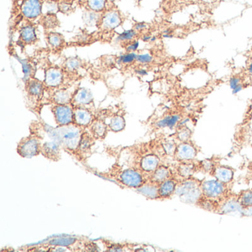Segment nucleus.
Here are the masks:
<instances>
[{"label": "nucleus", "mask_w": 252, "mask_h": 252, "mask_svg": "<svg viewBox=\"0 0 252 252\" xmlns=\"http://www.w3.org/2000/svg\"><path fill=\"white\" fill-rule=\"evenodd\" d=\"M48 131L51 135H54L53 137L58 140L60 144L64 146V148L72 153H76L83 133L82 127L72 124L67 126H59L56 129H48Z\"/></svg>", "instance_id": "1"}, {"label": "nucleus", "mask_w": 252, "mask_h": 252, "mask_svg": "<svg viewBox=\"0 0 252 252\" xmlns=\"http://www.w3.org/2000/svg\"><path fill=\"white\" fill-rule=\"evenodd\" d=\"M201 183L193 177L184 179L177 185L175 194L178 195L180 200L184 203L198 204L203 197Z\"/></svg>", "instance_id": "2"}, {"label": "nucleus", "mask_w": 252, "mask_h": 252, "mask_svg": "<svg viewBox=\"0 0 252 252\" xmlns=\"http://www.w3.org/2000/svg\"><path fill=\"white\" fill-rule=\"evenodd\" d=\"M124 17L116 5H109L107 9L101 14L97 27L105 32H111L122 26Z\"/></svg>", "instance_id": "3"}, {"label": "nucleus", "mask_w": 252, "mask_h": 252, "mask_svg": "<svg viewBox=\"0 0 252 252\" xmlns=\"http://www.w3.org/2000/svg\"><path fill=\"white\" fill-rule=\"evenodd\" d=\"M201 190L203 198L219 201L226 197L227 185L218 180H208L201 183Z\"/></svg>", "instance_id": "4"}, {"label": "nucleus", "mask_w": 252, "mask_h": 252, "mask_svg": "<svg viewBox=\"0 0 252 252\" xmlns=\"http://www.w3.org/2000/svg\"><path fill=\"white\" fill-rule=\"evenodd\" d=\"M43 7L42 0H23L20 6V14L26 21L33 22L43 15Z\"/></svg>", "instance_id": "5"}, {"label": "nucleus", "mask_w": 252, "mask_h": 252, "mask_svg": "<svg viewBox=\"0 0 252 252\" xmlns=\"http://www.w3.org/2000/svg\"><path fill=\"white\" fill-rule=\"evenodd\" d=\"M54 119L59 126L74 123V111L70 104H54L52 107Z\"/></svg>", "instance_id": "6"}, {"label": "nucleus", "mask_w": 252, "mask_h": 252, "mask_svg": "<svg viewBox=\"0 0 252 252\" xmlns=\"http://www.w3.org/2000/svg\"><path fill=\"white\" fill-rule=\"evenodd\" d=\"M42 144L35 136H29L23 138L17 147L19 154L24 158H32L41 153Z\"/></svg>", "instance_id": "7"}, {"label": "nucleus", "mask_w": 252, "mask_h": 252, "mask_svg": "<svg viewBox=\"0 0 252 252\" xmlns=\"http://www.w3.org/2000/svg\"><path fill=\"white\" fill-rule=\"evenodd\" d=\"M141 169H127L122 171L119 175V181L126 187L139 188L145 184Z\"/></svg>", "instance_id": "8"}, {"label": "nucleus", "mask_w": 252, "mask_h": 252, "mask_svg": "<svg viewBox=\"0 0 252 252\" xmlns=\"http://www.w3.org/2000/svg\"><path fill=\"white\" fill-rule=\"evenodd\" d=\"M64 70L60 67H50L45 70L44 84L48 88H60L64 83Z\"/></svg>", "instance_id": "9"}, {"label": "nucleus", "mask_w": 252, "mask_h": 252, "mask_svg": "<svg viewBox=\"0 0 252 252\" xmlns=\"http://www.w3.org/2000/svg\"><path fill=\"white\" fill-rule=\"evenodd\" d=\"M197 150L189 141L181 142L177 145L174 157L180 162H191L197 156Z\"/></svg>", "instance_id": "10"}, {"label": "nucleus", "mask_w": 252, "mask_h": 252, "mask_svg": "<svg viewBox=\"0 0 252 252\" xmlns=\"http://www.w3.org/2000/svg\"><path fill=\"white\" fill-rule=\"evenodd\" d=\"M74 111V123L82 128L91 126L94 122V115L92 112L86 107H73Z\"/></svg>", "instance_id": "11"}, {"label": "nucleus", "mask_w": 252, "mask_h": 252, "mask_svg": "<svg viewBox=\"0 0 252 252\" xmlns=\"http://www.w3.org/2000/svg\"><path fill=\"white\" fill-rule=\"evenodd\" d=\"M94 104V96L90 90L85 88H79L73 94L71 104L75 107H88Z\"/></svg>", "instance_id": "12"}, {"label": "nucleus", "mask_w": 252, "mask_h": 252, "mask_svg": "<svg viewBox=\"0 0 252 252\" xmlns=\"http://www.w3.org/2000/svg\"><path fill=\"white\" fill-rule=\"evenodd\" d=\"M211 174L215 178V179L227 185L233 181L234 171L232 168L228 166L215 165Z\"/></svg>", "instance_id": "13"}, {"label": "nucleus", "mask_w": 252, "mask_h": 252, "mask_svg": "<svg viewBox=\"0 0 252 252\" xmlns=\"http://www.w3.org/2000/svg\"><path fill=\"white\" fill-rule=\"evenodd\" d=\"M20 39L26 45H32L37 40L36 27L32 22L28 21L20 30Z\"/></svg>", "instance_id": "14"}, {"label": "nucleus", "mask_w": 252, "mask_h": 252, "mask_svg": "<svg viewBox=\"0 0 252 252\" xmlns=\"http://www.w3.org/2000/svg\"><path fill=\"white\" fill-rule=\"evenodd\" d=\"M240 210H243V208L237 200V196L236 197L226 196L225 198L222 199V202H221L220 205L217 206L216 209V212L220 214L231 213Z\"/></svg>", "instance_id": "15"}, {"label": "nucleus", "mask_w": 252, "mask_h": 252, "mask_svg": "<svg viewBox=\"0 0 252 252\" xmlns=\"http://www.w3.org/2000/svg\"><path fill=\"white\" fill-rule=\"evenodd\" d=\"M41 153L49 160H60L61 157L60 143L57 141L44 143L41 147Z\"/></svg>", "instance_id": "16"}, {"label": "nucleus", "mask_w": 252, "mask_h": 252, "mask_svg": "<svg viewBox=\"0 0 252 252\" xmlns=\"http://www.w3.org/2000/svg\"><path fill=\"white\" fill-rule=\"evenodd\" d=\"M160 166V158L155 154L144 156L140 163V169L146 173H153Z\"/></svg>", "instance_id": "17"}, {"label": "nucleus", "mask_w": 252, "mask_h": 252, "mask_svg": "<svg viewBox=\"0 0 252 252\" xmlns=\"http://www.w3.org/2000/svg\"><path fill=\"white\" fill-rule=\"evenodd\" d=\"M94 135L89 132H83L81 138L80 142H79V147H78L76 154L80 156H88L91 153V148L94 144Z\"/></svg>", "instance_id": "18"}, {"label": "nucleus", "mask_w": 252, "mask_h": 252, "mask_svg": "<svg viewBox=\"0 0 252 252\" xmlns=\"http://www.w3.org/2000/svg\"><path fill=\"white\" fill-rule=\"evenodd\" d=\"M178 182L174 178H169L159 184V198H168L175 194Z\"/></svg>", "instance_id": "19"}, {"label": "nucleus", "mask_w": 252, "mask_h": 252, "mask_svg": "<svg viewBox=\"0 0 252 252\" xmlns=\"http://www.w3.org/2000/svg\"><path fill=\"white\" fill-rule=\"evenodd\" d=\"M82 3L85 10L99 14L104 12L109 6L107 0H83Z\"/></svg>", "instance_id": "20"}, {"label": "nucleus", "mask_w": 252, "mask_h": 252, "mask_svg": "<svg viewBox=\"0 0 252 252\" xmlns=\"http://www.w3.org/2000/svg\"><path fill=\"white\" fill-rule=\"evenodd\" d=\"M108 128V125L104 121L95 119L91 125V133L95 139H104L107 135Z\"/></svg>", "instance_id": "21"}, {"label": "nucleus", "mask_w": 252, "mask_h": 252, "mask_svg": "<svg viewBox=\"0 0 252 252\" xmlns=\"http://www.w3.org/2000/svg\"><path fill=\"white\" fill-rule=\"evenodd\" d=\"M45 88V84L36 79H30L26 82V91L29 95L33 97H40L42 95Z\"/></svg>", "instance_id": "22"}, {"label": "nucleus", "mask_w": 252, "mask_h": 252, "mask_svg": "<svg viewBox=\"0 0 252 252\" xmlns=\"http://www.w3.org/2000/svg\"><path fill=\"white\" fill-rule=\"evenodd\" d=\"M39 23L45 30H54L60 25L57 13H45L39 19Z\"/></svg>", "instance_id": "23"}, {"label": "nucleus", "mask_w": 252, "mask_h": 252, "mask_svg": "<svg viewBox=\"0 0 252 252\" xmlns=\"http://www.w3.org/2000/svg\"><path fill=\"white\" fill-rule=\"evenodd\" d=\"M138 192L150 199L159 198V184L151 181L138 188Z\"/></svg>", "instance_id": "24"}, {"label": "nucleus", "mask_w": 252, "mask_h": 252, "mask_svg": "<svg viewBox=\"0 0 252 252\" xmlns=\"http://www.w3.org/2000/svg\"><path fill=\"white\" fill-rule=\"evenodd\" d=\"M73 94L67 89H59L53 94L52 99L55 104H71Z\"/></svg>", "instance_id": "25"}, {"label": "nucleus", "mask_w": 252, "mask_h": 252, "mask_svg": "<svg viewBox=\"0 0 252 252\" xmlns=\"http://www.w3.org/2000/svg\"><path fill=\"white\" fill-rule=\"evenodd\" d=\"M48 45L52 49L60 50L64 47L65 39L62 33L55 32H49L47 34Z\"/></svg>", "instance_id": "26"}, {"label": "nucleus", "mask_w": 252, "mask_h": 252, "mask_svg": "<svg viewBox=\"0 0 252 252\" xmlns=\"http://www.w3.org/2000/svg\"><path fill=\"white\" fill-rule=\"evenodd\" d=\"M172 176V172L167 166L160 165L154 172L152 173L151 181L160 184Z\"/></svg>", "instance_id": "27"}, {"label": "nucleus", "mask_w": 252, "mask_h": 252, "mask_svg": "<svg viewBox=\"0 0 252 252\" xmlns=\"http://www.w3.org/2000/svg\"><path fill=\"white\" fill-rule=\"evenodd\" d=\"M196 171V166L191 162H181L177 168V173L183 179L191 178Z\"/></svg>", "instance_id": "28"}, {"label": "nucleus", "mask_w": 252, "mask_h": 252, "mask_svg": "<svg viewBox=\"0 0 252 252\" xmlns=\"http://www.w3.org/2000/svg\"><path fill=\"white\" fill-rule=\"evenodd\" d=\"M181 121V116L178 114L168 115L163 119H160L156 124V126L158 128H169L172 129L179 124Z\"/></svg>", "instance_id": "29"}, {"label": "nucleus", "mask_w": 252, "mask_h": 252, "mask_svg": "<svg viewBox=\"0 0 252 252\" xmlns=\"http://www.w3.org/2000/svg\"><path fill=\"white\" fill-rule=\"evenodd\" d=\"M125 125H126V122L124 116L122 115L116 114L110 119L108 127L113 132H118L123 130L125 128Z\"/></svg>", "instance_id": "30"}, {"label": "nucleus", "mask_w": 252, "mask_h": 252, "mask_svg": "<svg viewBox=\"0 0 252 252\" xmlns=\"http://www.w3.org/2000/svg\"><path fill=\"white\" fill-rule=\"evenodd\" d=\"M237 200L243 209L252 207V189L242 191L237 195Z\"/></svg>", "instance_id": "31"}, {"label": "nucleus", "mask_w": 252, "mask_h": 252, "mask_svg": "<svg viewBox=\"0 0 252 252\" xmlns=\"http://www.w3.org/2000/svg\"><path fill=\"white\" fill-rule=\"evenodd\" d=\"M76 241H77V239H76V237H69V236H65V237H54L52 240H49L48 245H50V246H59L67 247V246L74 244V243H76Z\"/></svg>", "instance_id": "32"}, {"label": "nucleus", "mask_w": 252, "mask_h": 252, "mask_svg": "<svg viewBox=\"0 0 252 252\" xmlns=\"http://www.w3.org/2000/svg\"><path fill=\"white\" fill-rule=\"evenodd\" d=\"M101 14H102V13H101ZM101 14L85 10V12H84L83 17H82V18H83L84 22H85L87 26H96L97 27L98 23H99Z\"/></svg>", "instance_id": "33"}, {"label": "nucleus", "mask_w": 252, "mask_h": 252, "mask_svg": "<svg viewBox=\"0 0 252 252\" xmlns=\"http://www.w3.org/2000/svg\"><path fill=\"white\" fill-rule=\"evenodd\" d=\"M57 7H58V12L66 15L71 14L74 9L73 0H59L57 2Z\"/></svg>", "instance_id": "34"}, {"label": "nucleus", "mask_w": 252, "mask_h": 252, "mask_svg": "<svg viewBox=\"0 0 252 252\" xmlns=\"http://www.w3.org/2000/svg\"><path fill=\"white\" fill-rule=\"evenodd\" d=\"M82 61L76 57H70L64 63L65 68L71 73L77 71L82 67Z\"/></svg>", "instance_id": "35"}, {"label": "nucleus", "mask_w": 252, "mask_h": 252, "mask_svg": "<svg viewBox=\"0 0 252 252\" xmlns=\"http://www.w3.org/2000/svg\"><path fill=\"white\" fill-rule=\"evenodd\" d=\"M137 54L134 52H126V54L120 56L118 59V63L122 64H129L136 62Z\"/></svg>", "instance_id": "36"}, {"label": "nucleus", "mask_w": 252, "mask_h": 252, "mask_svg": "<svg viewBox=\"0 0 252 252\" xmlns=\"http://www.w3.org/2000/svg\"><path fill=\"white\" fill-rule=\"evenodd\" d=\"M136 31L132 29V30L125 31L123 33H120L118 36V40L122 42H132L136 37Z\"/></svg>", "instance_id": "37"}, {"label": "nucleus", "mask_w": 252, "mask_h": 252, "mask_svg": "<svg viewBox=\"0 0 252 252\" xmlns=\"http://www.w3.org/2000/svg\"><path fill=\"white\" fill-rule=\"evenodd\" d=\"M20 63L23 67V72L24 73L25 81L28 82L29 79H32V73H33V67L27 60H20Z\"/></svg>", "instance_id": "38"}, {"label": "nucleus", "mask_w": 252, "mask_h": 252, "mask_svg": "<svg viewBox=\"0 0 252 252\" xmlns=\"http://www.w3.org/2000/svg\"><path fill=\"white\" fill-rule=\"evenodd\" d=\"M191 131L186 126H181V129L178 131L177 134V138L181 142H186L189 141L191 138Z\"/></svg>", "instance_id": "39"}, {"label": "nucleus", "mask_w": 252, "mask_h": 252, "mask_svg": "<svg viewBox=\"0 0 252 252\" xmlns=\"http://www.w3.org/2000/svg\"><path fill=\"white\" fill-rule=\"evenodd\" d=\"M176 148V144L172 141H166L163 144V149L164 150L165 153L169 156H174Z\"/></svg>", "instance_id": "40"}, {"label": "nucleus", "mask_w": 252, "mask_h": 252, "mask_svg": "<svg viewBox=\"0 0 252 252\" xmlns=\"http://www.w3.org/2000/svg\"><path fill=\"white\" fill-rule=\"evenodd\" d=\"M153 57L150 54H139L137 55L136 62L140 64H150L153 62Z\"/></svg>", "instance_id": "41"}, {"label": "nucleus", "mask_w": 252, "mask_h": 252, "mask_svg": "<svg viewBox=\"0 0 252 252\" xmlns=\"http://www.w3.org/2000/svg\"><path fill=\"white\" fill-rule=\"evenodd\" d=\"M241 83V79L238 76H232L229 80V86L231 89L234 90Z\"/></svg>", "instance_id": "42"}, {"label": "nucleus", "mask_w": 252, "mask_h": 252, "mask_svg": "<svg viewBox=\"0 0 252 252\" xmlns=\"http://www.w3.org/2000/svg\"><path fill=\"white\" fill-rule=\"evenodd\" d=\"M139 46V42L136 40L132 41L126 47V52H135Z\"/></svg>", "instance_id": "43"}, {"label": "nucleus", "mask_w": 252, "mask_h": 252, "mask_svg": "<svg viewBox=\"0 0 252 252\" xmlns=\"http://www.w3.org/2000/svg\"><path fill=\"white\" fill-rule=\"evenodd\" d=\"M215 165L211 160H206L202 163L201 166L206 172H212V169L215 167Z\"/></svg>", "instance_id": "44"}, {"label": "nucleus", "mask_w": 252, "mask_h": 252, "mask_svg": "<svg viewBox=\"0 0 252 252\" xmlns=\"http://www.w3.org/2000/svg\"><path fill=\"white\" fill-rule=\"evenodd\" d=\"M85 249L88 252H98V248L94 243H87L85 245Z\"/></svg>", "instance_id": "45"}, {"label": "nucleus", "mask_w": 252, "mask_h": 252, "mask_svg": "<svg viewBox=\"0 0 252 252\" xmlns=\"http://www.w3.org/2000/svg\"><path fill=\"white\" fill-rule=\"evenodd\" d=\"M147 25L145 23H138L135 25L134 26L133 29L135 31L138 32H141V31L144 30V29H147Z\"/></svg>", "instance_id": "46"}, {"label": "nucleus", "mask_w": 252, "mask_h": 252, "mask_svg": "<svg viewBox=\"0 0 252 252\" xmlns=\"http://www.w3.org/2000/svg\"><path fill=\"white\" fill-rule=\"evenodd\" d=\"M242 212H243L245 215H247V216H252V207L243 209V210H242Z\"/></svg>", "instance_id": "47"}, {"label": "nucleus", "mask_w": 252, "mask_h": 252, "mask_svg": "<svg viewBox=\"0 0 252 252\" xmlns=\"http://www.w3.org/2000/svg\"><path fill=\"white\" fill-rule=\"evenodd\" d=\"M135 73L141 76H146V75L148 74L147 70H144V69H138V70H135Z\"/></svg>", "instance_id": "48"}, {"label": "nucleus", "mask_w": 252, "mask_h": 252, "mask_svg": "<svg viewBox=\"0 0 252 252\" xmlns=\"http://www.w3.org/2000/svg\"><path fill=\"white\" fill-rule=\"evenodd\" d=\"M243 84H240V85H239L238 87H237V88H236L235 89L233 90L232 94H238L239 92H240V91H243Z\"/></svg>", "instance_id": "49"}, {"label": "nucleus", "mask_w": 252, "mask_h": 252, "mask_svg": "<svg viewBox=\"0 0 252 252\" xmlns=\"http://www.w3.org/2000/svg\"><path fill=\"white\" fill-rule=\"evenodd\" d=\"M153 36H151L150 34H145L142 37V40L144 41V42H150L151 41V39Z\"/></svg>", "instance_id": "50"}, {"label": "nucleus", "mask_w": 252, "mask_h": 252, "mask_svg": "<svg viewBox=\"0 0 252 252\" xmlns=\"http://www.w3.org/2000/svg\"><path fill=\"white\" fill-rule=\"evenodd\" d=\"M109 5H116L117 2H120L121 0H107Z\"/></svg>", "instance_id": "51"}, {"label": "nucleus", "mask_w": 252, "mask_h": 252, "mask_svg": "<svg viewBox=\"0 0 252 252\" xmlns=\"http://www.w3.org/2000/svg\"><path fill=\"white\" fill-rule=\"evenodd\" d=\"M172 33H173V30L170 29H166L163 32V34H172Z\"/></svg>", "instance_id": "52"}, {"label": "nucleus", "mask_w": 252, "mask_h": 252, "mask_svg": "<svg viewBox=\"0 0 252 252\" xmlns=\"http://www.w3.org/2000/svg\"><path fill=\"white\" fill-rule=\"evenodd\" d=\"M248 73L250 75V76H252V62L249 64V67H248Z\"/></svg>", "instance_id": "53"}, {"label": "nucleus", "mask_w": 252, "mask_h": 252, "mask_svg": "<svg viewBox=\"0 0 252 252\" xmlns=\"http://www.w3.org/2000/svg\"><path fill=\"white\" fill-rule=\"evenodd\" d=\"M163 37L167 38V39H172L174 37L173 34H163Z\"/></svg>", "instance_id": "54"}, {"label": "nucleus", "mask_w": 252, "mask_h": 252, "mask_svg": "<svg viewBox=\"0 0 252 252\" xmlns=\"http://www.w3.org/2000/svg\"><path fill=\"white\" fill-rule=\"evenodd\" d=\"M42 1L43 2H48V1H54V2H58L59 0H42Z\"/></svg>", "instance_id": "55"}, {"label": "nucleus", "mask_w": 252, "mask_h": 252, "mask_svg": "<svg viewBox=\"0 0 252 252\" xmlns=\"http://www.w3.org/2000/svg\"><path fill=\"white\" fill-rule=\"evenodd\" d=\"M250 168H251V169H252V163H251V164H250Z\"/></svg>", "instance_id": "56"}]
</instances>
